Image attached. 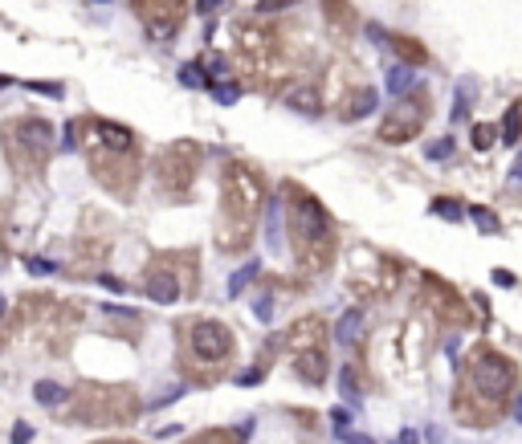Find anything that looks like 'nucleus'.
Segmentation results:
<instances>
[{"label":"nucleus","instance_id":"obj_14","mask_svg":"<svg viewBox=\"0 0 522 444\" xmlns=\"http://www.w3.org/2000/svg\"><path fill=\"white\" fill-rule=\"evenodd\" d=\"M420 306H429L441 326H470V318H474L470 306H465V298L449 281H441L436 273L420 277Z\"/></svg>","mask_w":522,"mask_h":444},{"label":"nucleus","instance_id":"obj_36","mask_svg":"<svg viewBox=\"0 0 522 444\" xmlns=\"http://www.w3.org/2000/svg\"><path fill=\"white\" fill-rule=\"evenodd\" d=\"M8 441H12V444H29V441H33V428H29L25 420H17V424H12V436H8Z\"/></svg>","mask_w":522,"mask_h":444},{"label":"nucleus","instance_id":"obj_18","mask_svg":"<svg viewBox=\"0 0 522 444\" xmlns=\"http://www.w3.org/2000/svg\"><path fill=\"white\" fill-rule=\"evenodd\" d=\"M278 98H282L290 110H298V114H318V110H322V86L310 82V78H302V74L278 90Z\"/></svg>","mask_w":522,"mask_h":444},{"label":"nucleus","instance_id":"obj_8","mask_svg":"<svg viewBox=\"0 0 522 444\" xmlns=\"http://www.w3.org/2000/svg\"><path fill=\"white\" fill-rule=\"evenodd\" d=\"M0 147L12 168V176L25 183H37L53 159V123L37 114H17L0 123Z\"/></svg>","mask_w":522,"mask_h":444},{"label":"nucleus","instance_id":"obj_15","mask_svg":"<svg viewBox=\"0 0 522 444\" xmlns=\"http://www.w3.org/2000/svg\"><path fill=\"white\" fill-rule=\"evenodd\" d=\"M130 8L155 41H172L188 21V0H130Z\"/></svg>","mask_w":522,"mask_h":444},{"label":"nucleus","instance_id":"obj_49","mask_svg":"<svg viewBox=\"0 0 522 444\" xmlns=\"http://www.w3.org/2000/svg\"><path fill=\"white\" fill-rule=\"evenodd\" d=\"M98 444H135V441H98Z\"/></svg>","mask_w":522,"mask_h":444},{"label":"nucleus","instance_id":"obj_2","mask_svg":"<svg viewBox=\"0 0 522 444\" xmlns=\"http://www.w3.org/2000/svg\"><path fill=\"white\" fill-rule=\"evenodd\" d=\"M74 139L86 155V168L94 183L102 192H110L115 200H135L139 183H143V147H139V134L123 127V123H110V119H98L86 114L74 123Z\"/></svg>","mask_w":522,"mask_h":444},{"label":"nucleus","instance_id":"obj_22","mask_svg":"<svg viewBox=\"0 0 522 444\" xmlns=\"http://www.w3.org/2000/svg\"><path fill=\"white\" fill-rule=\"evenodd\" d=\"M209 90H213V98H217V102H224V106H233V102H237V98H241V82H237V78H229V74H224V78H213V82H209Z\"/></svg>","mask_w":522,"mask_h":444},{"label":"nucleus","instance_id":"obj_23","mask_svg":"<svg viewBox=\"0 0 522 444\" xmlns=\"http://www.w3.org/2000/svg\"><path fill=\"white\" fill-rule=\"evenodd\" d=\"M33 396H37L41 407H61V403H66V387H61V383H53V379H41V383L33 387Z\"/></svg>","mask_w":522,"mask_h":444},{"label":"nucleus","instance_id":"obj_1","mask_svg":"<svg viewBox=\"0 0 522 444\" xmlns=\"http://www.w3.org/2000/svg\"><path fill=\"white\" fill-rule=\"evenodd\" d=\"M519 387V363L490 343H474V351L457 363L453 383V416L465 428H490L506 416V400Z\"/></svg>","mask_w":522,"mask_h":444},{"label":"nucleus","instance_id":"obj_29","mask_svg":"<svg viewBox=\"0 0 522 444\" xmlns=\"http://www.w3.org/2000/svg\"><path fill=\"white\" fill-rule=\"evenodd\" d=\"M470 216H474V224H478L481 232H498V228H502V224H498V216H494L490 208H481V204H474V208H470Z\"/></svg>","mask_w":522,"mask_h":444},{"label":"nucleus","instance_id":"obj_5","mask_svg":"<svg viewBox=\"0 0 522 444\" xmlns=\"http://www.w3.org/2000/svg\"><path fill=\"white\" fill-rule=\"evenodd\" d=\"M265 212V179L253 163L229 159L220 168V212H217V241L220 253H245Z\"/></svg>","mask_w":522,"mask_h":444},{"label":"nucleus","instance_id":"obj_12","mask_svg":"<svg viewBox=\"0 0 522 444\" xmlns=\"http://www.w3.org/2000/svg\"><path fill=\"white\" fill-rule=\"evenodd\" d=\"M200 163H204V147L200 143H192V139L168 143L155 155V188H160V196L164 200H192Z\"/></svg>","mask_w":522,"mask_h":444},{"label":"nucleus","instance_id":"obj_50","mask_svg":"<svg viewBox=\"0 0 522 444\" xmlns=\"http://www.w3.org/2000/svg\"><path fill=\"white\" fill-rule=\"evenodd\" d=\"M4 82H8V78H0V86H4Z\"/></svg>","mask_w":522,"mask_h":444},{"label":"nucleus","instance_id":"obj_44","mask_svg":"<svg viewBox=\"0 0 522 444\" xmlns=\"http://www.w3.org/2000/svg\"><path fill=\"white\" fill-rule=\"evenodd\" d=\"M196 8H200L204 17H213V8H220V0H196Z\"/></svg>","mask_w":522,"mask_h":444},{"label":"nucleus","instance_id":"obj_41","mask_svg":"<svg viewBox=\"0 0 522 444\" xmlns=\"http://www.w3.org/2000/svg\"><path fill=\"white\" fill-rule=\"evenodd\" d=\"M494 285H506V290H510V285H514V273H510V269H494Z\"/></svg>","mask_w":522,"mask_h":444},{"label":"nucleus","instance_id":"obj_11","mask_svg":"<svg viewBox=\"0 0 522 444\" xmlns=\"http://www.w3.org/2000/svg\"><path fill=\"white\" fill-rule=\"evenodd\" d=\"M282 351L290 355L302 383H310V387L327 383V371H331V359H327V322L318 314H302V318H294L286 326Z\"/></svg>","mask_w":522,"mask_h":444},{"label":"nucleus","instance_id":"obj_43","mask_svg":"<svg viewBox=\"0 0 522 444\" xmlns=\"http://www.w3.org/2000/svg\"><path fill=\"white\" fill-rule=\"evenodd\" d=\"M29 90H37V94H53V98L61 94V86H45V82H29Z\"/></svg>","mask_w":522,"mask_h":444},{"label":"nucleus","instance_id":"obj_37","mask_svg":"<svg viewBox=\"0 0 522 444\" xmlns=\"http://www.w3.org/2000/svg\"><path fill=\"white\" fill-rule=\"evenodd\" d=\"M25 269H29V273H37V277H45V273H53V261H45V257H29Z\"/></svg>","mask_w":522,"mask_h":444},{"label":"nucleus","instance_id":"obj_24","mask_svg":"<svg viewBox=\"0 0 522 444\" xmlns=\"http://www.w3.org/2000/svg\"><path fill=\"white\" fill-rule=\"evenodd\" d=\"M339 392H343L351 403L363 396V379H359V367H343V375H339Z\"/></svg>","mask_w":522,"mask_h":444},{"label":"nucleus","instance_id":"obj_6","mask_svg":"<svg viewBox=\"0 0 522 444\" xmlns=\"http://www.w3.org/2000/svg\"><path fill=\"white\" fill-rule=\"evenodd\" d=\"M237 359V339L217 318H184L175 322V371L188 375V383L204 387L217 383Z\"/></svg>","mask_w":522,"mask_h":444},{"label":"nucleus","instance_id":"obj_35","mask_svg":"<svg viewBox=\"0 0 522 444\" xmlns=\"http://www.w3.org/2000/svg\"><path fill=\"white\" fill-rule=\"evenodd\" d=\"M8 265V216H4V208H0V269Z\"/></svg>","mask_w":522,"mask_h":444},{"label":"nucleus","instance_id":"obj_26","mask_svg":"<svg viewBox=\"0 0 522 444\" xmlns=\"http://www.w3.org/2000/svg\"><path fill=\"white\" fill-rule=\"evenodd\" d=\"M188 444H241V432H233V428H209V432L192 436Z\"/></svg>","mask_w":522,"mask_h":444},{"label":"nucleus","instance_id":"obj_46","mask_svg":"<svg viewBox=\"0 0 522 444\" xmlns=\"http://www.w3.org/2000/svg\"><path fill=\"white\" fill-rule=\"evenodd\" d=\"M510 176H514V179H519V183H522V155H519V163L510 168Z\"/></svg>","mask_w":522,"mask_h":444},{"label":"nucleus","instance_id":"obj_16","mask_svg":"<svg viewBox=\"0 0 522 444\" xmlns=\"http://www.w3.org/2000/svg\"><path fill=\"white\" fill-rule=\"evenodd\" d=\"M376 106H380V90L367 86V82H351V86L335 98V114H339L343 123H359V119H367Z\"/></svg>","mask_w":522,"mask_h":444},{"label":"nucleus","instance_id":"obj_45","mask_svg":"<svg viewBox=\"0 0 522 444\" xmlns=\"http://www.w3.org/2000/svg\"><path fill=\"white\" fill-rule=\"evenodd\" d=\"M396 444H420V436H416V432H408V428H404V432H400V436H396Z\"/></svg>","mask_w":522,"mask_h":444},{"label":"nucleus","instance_id":"obj_28","mask_svg":"<svg viewBox=\"0 0 522 444\" xmlns=\"http://www.w3.org/2000/svg\"><path fill=\"white\" fill-rule=\"evenodd\" d=\"M474 147H478V151H490V147H494V139H498V127H490V123H474Z\"/></svg>","mask_w":522,"mask_h":444},{"label":"nucleus","instance_id":"obj_10","mask_svg":"<svg viewBox=\"0 0 522 444\" xmlns=\"http://www.w3.org/2000/svg\"><path fill=\"white\" fill-rule=\"evenodd\" d=\"M404 281V265L371 249V245H355L347 253V294L355 302H388Z\"/></svg>","mask_w":522,"mask_h":444},{"label":"nucleus","instance_id":"obj_51","mask_svg":"<svg viewBox=\"0 0 522 444\" xmlns=\"http://www.w3.org/2000/svg\"><path fill=\"white\" fill-rule=\"evenodd\" d=\"M94 4H106V0H94Z\"/></svg>","mask_w":522,"mask_h":444},{"label":"nucleus","instance_id":"obj_32","mask_svg":"<svg viewBox=\"0 0 522 444\" xmlns=\"http://www.w3.org/2000/svg\"><path fill=\"white\" fill-rule=\"evenodd\" d=\"M425 155H429V159H449V155H453V139H436V143H429V147H425Z\"/></svg>","mask_w":522,"mask_h":444},{"label":"nucleus","instance_id":"obj_34","mask_svg":"<svg viewBox=\"0 0 522 444\" xmlns=\"http://www.w3.org/2000/svg\"><path fill=\"white\" fill-rule=\"evenodd\" d=\"M298 0H258V17L265 21L269 12H282V8H294Z\"/></svg>","mask_w":522,"mask_h":444},{"label":"nucleus","instance_id":"obj_4","mask_svg":"<svg viewBox=\"0 0 522 444\" xmlns=\"http://www.w3.org/2000/svg\"><path fill=\"white\" fill-rule=\"evenodd\" d=\"M233 61H237V82L253 90H282L298 78V57L290 37L261 17L233 25Z\"/></svg>","mask_w":522,"mask_h":444},{"label":"nucleus","instance_id":"obj_27","mask_svg":"<svg viewBox=\"0 0 522 444\" xmlns=\"http://www.w3.org/2000/svg\"><path fill=\"white\" fill-rule=\"evenodd\" d=\"M253 273H258V261H245V269H237V273L229 277V294L237 298V294H241V290H245V285L253 281Z\"/></svg>","mask_w":522,"mask_h":444},{"label":"nucleus","instance_id":"obj_33","mask_svg":"<svg viewBox=\"0 0 522 444\" xmlns=\"http://www.w3.org/2000/svg\"><path fill=\"white\" fill-rule=\"evenodd\" d=\"M200 70H204V61H188V65L180 70V82H184V86H200V82H204Z\"/></svg>","mask_w":522,"mask_h":444},{"label":"nucleus","instance_id":"obj_30","mask_svg":"<svg viewBox=\"0 0 522 444\" xmlns=\"http://www.w3.org/2000/svg\"><path fill=\"white\" fill-rule=\"evenodd\" d=\"M470 94H474V82H461L457 102H453V119H465V114H470Z\"/></svg>","mask_w":522,"mask_h":444},{"label":"nucleus","instance_id":"obj_9","mask_svg":"<svg viewBox=\"0 0 522 444\" xmlns=\"http://www.w3.org/2000/svg\"><path fill=\"white\" fill-rule=\"evenodd\" d=\"M143 290L155 306H172L200 290V257L196 249H168L155 253L143 269Z\"/></svg>","mask_w":522,"mask_h":444},{"label":"nucleus","instance_id":"obj_47","mask_svg":"<svg viewBox=\"0 0 522 444\" xmlns=\"http://www.w3.org/2000/svg\"><path fill=\"white\" fill-rule=\"evenodd\" d=\"M4 314H8V298H4V294H0V318H4Z\"/></svg>","mask_w":522,"mask_h":444},{"label":"nucleus","instance_id":"obj_13","mask_svg":"<svg viewBox=\"0 0 522 444\" xmlns=\"http://www.w3.org/2000/svg\"><path fill=\"white\" fill-rule=\"evenodd\" d=\"M429 110H433V102H429V94H420V90L396 98V106L384 110V119H380V127H376L380 143H388V147H404V143H412L416 134L425 131Z\"/></svg>","mask_w":522,"mask_h":444},{"label":"nucleus","instance_id":"obj_17","mask_svg":"<svg viewBox=\"0 0 522 444\" xmlns=\"http://www.w3.org/2000/svg\"><path fill=\"white\" fill-rule=\"evenodd\" d=\"M106 253H110V241H106V236H78L74 257H70V277H90V273H98V265L106 261Z\"/></svg>","mask_w":522,"mask_h":444},{"label":"nucleus","instance_id":"obj_19","mask_svg":"<svg viewBox=\"0 0 522 444\" xmlns=\"http://www.w3.org/2000/svg\"><path fill=\"white\" fill-rule=\"evenodd\" d=\"M392 41V49L408 61V70H416V65H429V49L416 41V37H404V33H384Z\"/></svg>","mask_w":522,"mask_h":444},{"label":"nucleus","instance_id":"obj_48","mask_svg":"<svg viewBox=\"0 0 522 444\" xmlns=\"http://www.w3.org/2000/svg\"><path fill=\"white\" fill-rule=\"evenodd\" d=\"M514 420H519V424H522V400H519V407H514Z\"/></svg>","mask_w":522,"mask_h":444},{"label":"nucleus","instance_id":"obj_7","mask_svg":"<svg viewBox=\"0 0 522 444\" xmlns=\"http://www.w3.org/2000/svg\"><path fill=\"white\" fill-rule=\"evenodd\" d=\"M143 400L130 383H98L86 379L74 392H66V403L57 407V416L66 424H82V428H127L139 420Z\"/></svg>","mask_w":522,"mask_h":444},{"label":"nucleus","instance_id":"obj_25","mask_svg":"<svg viewBox=\"0 0 522 444\" xmlns=\"http://www.w3.org/2000/svg\"><path fill=\"white\" fill-rule=\"evenodd\" d=\"M412 86H416V78H412V70H404V65H396V70H388V90L392 94H412Z\"/></svg>","mask_w":522,"mask_h":444},{"label":"nucleus","instance_id":"obj_3","mask_svg":"<svg viewBox=\"0 0 522 444\" xmlns=\"http://www.w3.org/2000/svg\"><path fill=\"white\" fill-rule=\"evenodd\" d=\"M282 224L290 236V253L294 269L306 277H318L335 265L339 257V232L335 221L327 216V208L318 204V196H310L302 183H286L282 188Z\"/></svg>","mask_w":522,"mask_h":444},{"label":"nucleus","instance_id":"obj_42","mask_svg":"<svg viewBox=\"0 0 522 444\" xmlns=\"http://www.w3.org/2000/svg\"><path fill=\"white\" fill-rule=\"evenodd\" d=\"M98 281H102L106 290H115V294H123V281H119V277H110V273H98Z\"/></svg>","mask_w":522,"mask_h":444},{"label":"nucleus","instance_id":"obj_40","mask_svg":"<svg viewBox=\"0 0 522 444\" xmlns=\"http://www.w3.org/2000/svg\"><path fill=\"white\" fill-rule=\"evenodd\" d=\"M253 314H258L261 322H269V318H273V306H269V298H258V306H253Z\"/></svg>","mask_w":522,"mask_h":444},{"label":"nucleus","instance_id":"obj_38","mask_svg":"<svg viewBox=\"0 0 522 444\" xmlns=\"http://www.w3.org/2000/svg\"><path fill=\"white\" fill-rule=\"evenodd\" d=\"M335 436H339L343 444H376V441H367L363 432H351V428H343V432H335Z\"/></svg>","mask_w":522,"mask_h":444},{"label":"nucleus","instance_id":"obj_39","mask_svg":"<svg viewBox=\"0 0 522 444\" xmlns=\"http://www.w3.org/2000/svg\"><path fill=\"white\" fill-rule=\"evenodd\" d=\"M331 420H335V432H343V428L351 424V412H347V407H335V412H331Z\"/></svg>","mask_w":522,"mask_h":444},{"label":"nucleus","instance_id":"obj_31","mask_svg":"<svg viewBox=\"0 0 522 444\" xmlns=\"http://www.w3.org/2000/svg\"><path fill=\"white\" fill-rule=\"evenodd\" d=\"M433 212L445 221H461V204L457 200H433Z\"/></svg>","mask_w":522,"mask_h":444},{"label":"nucleus","instance_id":"obj_21","mask_svg":"<svg viewBox=\"0 0 522 444\" xmlns=\"http://www.w3.org/2000/svg\"><path fill=\"white\" fill-rule=\"evenodd\" d=\"M498 134H502V143H506V147H514V143L522 139V106H519V102L506 110V119H502Z\"/></svg>","mask_w":522,"mask_h":444},{"label":"nucleus","instance_id":"obj_20","mask_svg":"<svg viewBox=\"0 0 522 444\" xmlns=\"http://www.w3.org/2000/svg\"><path fill=\"white\" fill-rule=\"evenodd\" d=\"M359 330H363V306L343 310V318L335 322V339L339 343H359Z\"/></svg>","mask_w":522,"mask_h":444}]
</instances>
